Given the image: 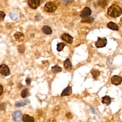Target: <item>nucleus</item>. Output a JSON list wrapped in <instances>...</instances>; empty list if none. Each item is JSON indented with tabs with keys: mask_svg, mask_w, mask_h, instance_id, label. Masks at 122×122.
<instances>
[{
	"mask_svg": "<svg viewBox=\"0 0 122 122\" xmlns=\"http://www.w3.org/2000/svg\"><path fill=\"white\" fill-rule=\"evenodd\" d=\"M44 9L48 12H53L56 10L57 7L52 2H48L45 4Z\"/></svg>",
	"mask_w": 122,
	"mask_h": 122,
	"instance_id": "2",
	"label": "nucleus"
},
{
	"mask_svg": "<svg viewBox=\"0 0 122 122\" xmlns=\"http://www.w3.org/2000/svg\"><path fill=\"white\" fill-rule=\"evenodd\" d=\"M5 16V14L3 11H0V21H2L4 20Z\"/></svg>",
	"mask_w": 122,
	"mask_h": 122,
	"instance_id": "25",
	"label": "nucleus"
},
{
	"mask_svg": "<svg viewBox=\"0 0 122 122\" xmlns=\"http://www.w3.org/2000/svg\"><path fill=\"white\" fill-rule=\"evenodd\" d=\"M0 95H1L2 94V92H3V87H2V86L1 85H0Z\"/></svg>",
	"mask_w": 122,
	"mask_h": 122,
	"instance_id": "29",
	"label": "nucleus"
},
{
	"mask_svg": "<svg viewBox=\"0 0 122 122\" xmlns=\"http://www.w3.org/2000/svg\"><path fill=\"white\" fill-rule=\"evenodd\" d=\"M64 67L66 70L71 71L72 70V65L69 59H67L64 61Z\"/></svg>",
	"mask_w": 122,
	"mask_h": 122,
	"instance_id": "13",
	"label": "nucleus"
},
{
	"mask_svg": "<svg viewBox=\"0 0 122 122\" xmlns=\"http://www.w3.org/2000/svg\"><path fill=\"white\" fill-rule=\"evenodd\" d=\"M61 39L69 43H72L73 41V37L67 33H63L61 36Z\"/></svg>",
	"mask_w": 122,
	"mask_h": 122,
	"instance_id": "8",
	"label": "nucleus"
},
{
	"mask_svg": "<svg viewBox=\"0 0 122 122\" xmlns=\"http://www.w3.org/2000/svg\"><path fill=\"white\" fill-rule=\"evenodd\" d=\"M0 72L2 75L4 76H9L10 74V71L9 68L6 64H1L0 66Z\"/></svg>",
	"mask_w": 122,
	"mask_h": 122,
	"instance_id": "5",
	"label": "nucleus"
},
{
	"mask_svg": "<svg viewBox=\"0 0 122 122\" xmlns=\"http://www.w3.org/2000/svg\"><path fill=\"white\" fill-rule=\"evenodd\" d=\"M30 95L28 89H23L21 92V96L23 98H26Z\"/></svg>",
	"mask_w": 122,
	"mask_h": 122,
	"instance_id": "19",
	"label": "nucleus"
},
{
	"mask_svg": "<svg viewBox=\"0 0 122 122\" xmlns=\"http://www.w3.org/2000/svg\"><path fill=\"white\" fill-rule=\"evenodd\" d=\"M66 116L68 118V119H71L72 118V114L71 112H67L66 114Z\"/></svg>",
	"mask_w": 122,
	"mask_h": 122,
	"instance_id": "26",
	"label": "nucleus"
},
{
	"mask_svg": "<svg viewBox=\"0 0 122 122\" xmlns=\"http://www.w3.org/2000/svg\"><path fill=\"white\" fill-rule=\"evenodd\" d=\"M107 27L112 30H118V27L116 24L113 22H109L107 24Z\"/></svg>",
	"mask_w": 122,
	"mask_h": 122,
	"instance_id": "18",
	"label": "nucleus"
},
{
	"mask_svg": "<svg viewBox=\"0 0 122 122\" xmlns=\"http://www.w3.org/2000/svg\"><path fill=\"white\" fill-rule=\"evenodd\" d=\"M30 102V101L28 99H26V100H20V101H17L15 103V105L17 107H22V106L26 105Z\"/></svg>",
	"mask_w": 122,
	"mask_h": 122,
	"instance_id": "10",
	"label": "nucleus"
},
{
	"mask_svg": "<svg viewBox=\"0 0 122 122\" xmlns=\"http://www.w3.org/2000/svg\"><path fill=\"white\" fill-rule=\"evenodd\" d=\"M91 73L92 74L93 79L95 80H97L100 74V71L98 70L95 69H92L91 71Z\"/></svg>",
	"mask_w": 122,
	"mask_h": 122,
	"instance_id": "16",
	"label": "nucleus"
},
{
	"mask_svg": "<svg viewBox=\"0 0 122 122\" xmlns=\"http://www.w3.org/2000/svg\"><path fill=\"white\" fill-rule=\"evenodd\" d=\"M120 23L122 25V18L121 19V20H120Z\"/></svg>",
	"mask_w": 122,
	"mask_h": 122,
	"instance_id": "30",
	"label": "nucleus"
},
{
	"mask_svg": "<svg viewBox=\"0 0 122 122\" xmlns=\"http://www.w3.org/2000/svg\"><path fill=\"white\" fill-rule=\"evenodd\" d=\"M14 37L15 39H16V40L18 41H23L25 38L24 34L21 32H16L14 35Z\"/></svg>",
	"mask_w": 122,
	"mask_h": 122,
	"instance_id": "12",
	"label": "nucleus"
},
{
	"mask_svg": "<svg viewBox=\"0 0 122 122\" xmlns=\"http://www.w3.org/2000/svg\"></svg>",
	"mask_w": 122,
	"mask_h": 122,
	"instance_id": "31",
	"label": "nucleus"
},
{
	"mask_svg": "<svg viewBox=\"0 0 122 122\" xmlns=\"http://www.w3.org/2000/svg\"><path fill=\"white\" fill-rule=\"evenodd\" d=\"M28 4L30 8L36 9L40 5L41 1L39 0H28Z\"/></svg>",
	"mask_w": 122,
	"mask_h": 122,
	"instance_id": "7",
	"label": "nucleus"
},
{
	"mask_svg": "<svg viewBox=\"0 0 122 122\" xmlns=\"http://www.w3.org/2000/svg\"><path fill=\"white\" fill-rule=\"evenodd\" d=\"M62 71V68L59 66L56 65L51 67V71L53 73H57L61 72Z\"/></svg>",
	"mask_w": 122,
	"mask_h": 122,
	"instance_id": "20",
	"label": "nucleus"
},
{
	"mask_svg": "<svg viewBox=\"0 0 122 122\" xmlns=\"http://www.w3.org/2000/svg\"><path fill=\"white\" fill-rule=\"evenodd\" d=\"M91 13H92V11L90 8L88 7H86L81 11L80 14V16L83 19H85L89 17L91 15Z\"/></svg>",
	"mask_w": 122,
	"mask_h": 122,
	"instance_id": "6",
	"label": "nucleus"
},
{
	"mask_svg": "<svg viewBox=\"0 0 122 122\" xmlns=\"http://www.w3.org/2000/svg\"><path fill=\"white\" fill-rule=\"evenodd\" d=\"M71 93H72V88H71V87L68 86L63 90V91L61 94V96L62 97L66 96H69L71 94Z\"/></svg>",
	"mask_w": 122,
	"mask_h": 122,
	"instance_id": "11",
	"label": "nucleus"
},
{
	"mask_svg": "<svg viewBox=\"0 0 122 122\" xmlns=\"http://www.w3.org/2000/svg\"><path fill=\"white\" fill-rule=\"evenodd\" d=\"M111 98L109 96L106 95L102 98V103L103 104H106L107 105H109L111 103Z\"/></svg>",
	"mask_w": 122,
	"mask_h": 122,
	"instance_id": "17",
	"label": "nucleus"
},
{
	"mask_svg": "<svg viewBox=\"0 0 122 122\" xmlns=\"http://www.w3.org/2000/svg\"><path fill=\"white\" fill-rule=\"evenodd\" d=\"M94 20V18L93 17H89L88 18H86L82 19L81 20V22H83V23H91L93 22Z\"/></svg>",
	"mask_w": 122,
	"mask_h": 122,
	"instance_id": "21",
	"label": "nucleus"
},
{
	"mask_svg": "<svg viewBox=\"0 0 122 122\" xmlns=\"http://www.w3.org/2000/svg\"><path fill=\"white\" fill-rule=\"evenodd\" d=\"M66 46V44L63 43V42H61V43H59L57 44V50L58 51H61L63 48Z\"/></svg>",
	"mask_w": 122,
	"mask_h": 122,
	"instance_id": "23",
	"label": "nucleus"
},
{
	"mask_svg": "<svg viewBox=\"0 0 122 122\" xmlns=\"http://www.w3.org/2000/svg\"><path fill=\"white\" fill-rule=\"evenodd\" d=\"M17 50H18V51L19 53H20L21 54H23L24 52H25V50L24 45H22V44L18 45Z\"/></svg>",
	"mask_w": 122,
	"mask_h": 122,
	"instance_id": "22",
	"label": "nucleus"
},
{
	"mask_svg": "<svg viewBox=\"0 0 122 122\" xmlns=\"http://www.w3.org/2000/svg\"><path fill=\"white\" fill-rule=\"evenodd\" d=\"M10 17L11 19H12L13 20H16L18 19V15L16 13H10Z\"/></svg>",
	"mask_w": 122,
	"mask_h": 122,
	"instance_id": "24",
	"label": "nucleus"
},
{
	"mask_svg": "<svg viewBox=\"0 0 122 122\" xmlns=\"http://www.w3.org/2000/svg\"><path fill=\"white\" fill-rule=\"evenodd\" d=\"M23 115L22 112L19 110H16L13 112L12 117L13 120L15 122H20L22 120Z\"/></svg>",
	"mask_w": 122,
	"mask_h": 122,
	"instance_id": "4",
	"label": "nucleus"
},
{
	"mask_svg": "<svg viewBox=\"0 0 122 122\" xmlns=\"http://www.w3.org/2000/svg\"><path fill=\"white\" fill-rule=\"evenodd\" d=\"M26 82L27 85H30L31 82V79L30 78H27L26 79Z\"/></svg>",
	"mask_w": 122,
	"mask_h": 122,
	"instance_id": "27",
	"label": "nucleus"
},
{
	"mask_svg": "<svg viewBox=\"0 0 122 122\" xmlns=\"http://www.w3.org/2000/svg\"><path fill=\"white\" fill-rule=\"evenodd\" d=\"M42 31L45 34L49 35L51 34L52 33V30L47 25L43 26L41 29Z\"/></svg>",
	"mask_w": 122,
	"mask_h": 122,
	"instance_id": "15",
	"label": "nucleus"
},
{
	"mask_svg": "<svg viewBox=\"0 0 122 122\" xmlns=\"http://www.w3.org/2000/svg\"><path fill=\"white\" fill-rule=\"evenodd\" d=\"M111 82L112 83L115 85H118L121 84L122 81V78L119 76L114 75L111 78Z\"/></svg>",
	"mask_w": 122,
	"mask_h": 122,
	"instance_id": "9",
	"label": "nucleus"
},
{
	"mask_svg": "<svg viewBox=\"0 0 122 122\" xmlns=\"http://www.w3.org/2000/svg\"><path fill=\"white\" fill-rule=\"evenodd\" d=\"M107 12L108 14L111 17L117 18L122 14V10L119 6L113 4L108 8Z\"/></svg>",
	"mask_w": 122,
	"mask_h": 122,
	"instance_id": "1",
	"label": "nucleus"
},
{
	"mask_svg": "<svg viewBox=\"0 0 122 122\" xmlns=\"http://www.w3.org/2000/svg\"><path fill=\"white\" fill-rule=\"evenodd\" d=\"M107 42V39L105 38H98L97 41L95 43V46L98 48H102L106 46Z\"/></svg>",
	"mask_w": 122,
	"mask_h": 122,
	"instance_id": "3",
	"label": "nucleus"
},
{
	"mask_svg": "<svg viewBox=\"0 0 122 122\" xmlns=\"http://www.w3.org/2000/svg\"><path fill=\"white\" fill-rule=\"evenodd\" d=\"M22 121L24 122H34V118L28 114H25L23 115Z\"/></svg>",
	"mask_w": 122,
	"mask_h": 122,
	"instance_id": "14",
	"label": "nucleus"
},
{
	"mask_svg": "<svg viewBox=\"0 0 122 122\" xmlns=\"http://www.w3.org/2000/svg\"><path fill=\"white\" fill-rule=\"evenodd\" d=\"M48 122H57V121H56V120L55 118H50L48 120Z\"/></svg>",
	"mask_w": 122,
	"mask_h": 122,
	"instance_id": "28",
	"label": "nucleus"
}]
</instances>
